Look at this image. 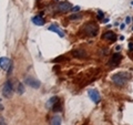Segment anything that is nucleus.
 Returning a JSON list of instances; mask_svg holds the SVG:
<instances>
[{
  "instance_id": "f257e3e1",
  "label": "nucleus",
  "mask_w": 133,
  "mask_h": 125,
  "mask_svg": "<svg viewBox=\"0 0 133 125\" xmlns=\"http://www.w3.org/2000/svg\"><path fill=\"white\" fill-rule=\"evenodd\" d=\"M129 79H130L129 72H118L111 77V81L116 86H124L129 81Z\"/></svg>"
},
{
  "instance_id": "f03ea898",
  "label": "nucleus",
  "mask_w": 133,
  "mask_h": 125,
  "mask_svg": "<svg viewBox=\"0 0 133 125\" xmlns=\"http://www.w3.org/2000/svg\"><path fill=\"white\" fill-rule=\"evenodd\" d=\"M83 32L88 37H95L99 33V27L94 22H88L83 26Z\"/></svg>"
},
{
  "instance_id": "7ed1b4c3",
  "label": "nucleus",
  "mask_w": 133,
  "mask_h": 125,
  "mask_svg": "<svg viewBox=\"0 0 133 125\" xmlns=\"http://www.w3.org/2000/svg\"><path fill=\"white\" fill-rule=\"evenodd\" d=\"M14 94V87H12L11 82L8 80L5 82V84L2 86V95L5 96L6 99H10Z\"/></svg>"
},
{
  "instance_id": "20e7f679",
  "label": "nucleus",
  "mask_w": 133,
  "mask_h": 125,
  "mask_svg": "<svg viewBox=\"0 0 133 125\" xmlns=\"http://www.w3.org/2000/svg\"><path fill=\"white\" fill-rule=\"evenodd\" d=\"M88 95H89V98H90L91 101H92L93 103H95V104H98L100 102V100H101V96H100L99 91L95 90V89H90L88 91Z\"/></svg>"
},
{
  "instance_id": "39448f33",
  "label": "nucleus",
  "mask_w": 133,
  "mask_h": 125,
  "mask_svg": "<svg viewBox=\"0 0 133 125\" xmlns=\"http://www.w3.org/2000/svg\"><path fill=\"white\" fill-rule=\"evenodd\" d=\"M121 59H122L121 53H119V52H114L113 54L111 55V58H110L109 65H111V66H115V65H118V64L120 63V61H121Z\"/></svg>"
},
{
  "instance_id": "423d86ee",
  "label": "nucleus",
  "mask_w": 133,
  "mask_h": 125,
  "mask_svg": "<svg viewBox=\"0 0 133 125\" xmlns=\"http://www.w3.org/2000/svg\"><path fill=\"white\" fill-rule=\"evenodd\" d=\"M26 83L29 86L33 87V89H38V87H40V81L37 80L35 78H31V77L26 78Z\"/></svg>"
},
{
  "instance_id": "0eeeda50",
  "label": "nucleus",
  "mask_w": 133,
  "mask_h": 125,
  "mask_svg": "<svg viewBox=\"0 0 133 125\" xmlns=\"http://www.w3.org/2000/svg\"><path fill=\"white\" fill-rule=\"evenodd\" d=\"M58 10L61 11V12H66L69 10L72 9V6L70 2H66V1H63V2H59V5H58Z\"/></svg>"
},
{
  "instance_id": "6e6552de",
  "label": "nucleus",
  "mask_w": 133,
  "mask_h": 125,
  "mask_svg": "<svg viewBox=\"0 0 133 125\" xmlns=\"http://www.w3.org/2000/svg\"><path fill=\"white\" fill-rule=\"evenodd\" d=\"M11 61L8 58H0V68L5 71H8L11 66Z\"/></svg>"
},
{
  "instance_id": "1a4fd4ad",
  "label": "nucleus",
  "mask_w": 133,
  "mask_h": 125,
  "mask_svg": "<svg viewBox=\"0 0 133 125\" xmlns=\"http://www.w3.org/2000/svg\"><path fill=\"white\" fill-rule=\"evenodd\" d=\"M102 39H104L107 41H111V42H114L116 40V34L113 31H107L105 33H103Z\"/></svg>"
},
{
  "instance_id": "9d476101",
  "label": "nucleus",
  "mask_w": 133,
  "mask_h": 125,
  "mask_svg": "<svg viewBox=\"0 0 133 125\" xmlns=\"http://www.w3.org/2000/svg\"><path fill=\"white\" fill-rule=\"evenodd\" d=\"M48 30H50V31H52V32L57 33V34L59 36L60 38H63V37H64V32L62 31L61 29L59 28V26H57V24H51L50 27H48Z\"/></svg>"
},
{
  "instance_id": "9b49d317",
  "label": "nucleus",
  "mask_w": 133,
  "mask_h": 125,
  "mask_svg": "<svg viewBox=\"0 0 133 125\" xmlns=\"http://www.w3.org/2000/svg\"><path fill=\"white\" fill-rule=\"evenodd\" d=\"M31 21H32V23H35L36 26H43V24L45 23V20L40 16L33 17V18L31 19Z\"/></svg>"
},
{
  "instance_id": "f8f14e48",
  "label": "nucleus",
  "mask_w": 133,
  "mask_h": 125,
  "mask_svg": "<svg viewBox=\"0 0 133 125\" xmlns=\"http://www.w3.org/2000/svg\"><path fill=\"white\" fill-rule=\"evenodd\" d=\"M73 55L76 58H79V59H83V58H87V52L84 50H76L73 52Z\"/></svg>"
},
{
  "instance_id": "ddd939ff",
  "label": "nucleus",
  "mask_w": 133,
  "mask_h": 125,
  "mask_svg": "<svg viewBox=\"0 0 133 125\" xmlns=\"http://www.w3.org/2000/svg\"><path fill=\"white\" fill-rule=\"evenodd\" d=\"M61 116L60 115H55L51 119V125H61Z\"/></svg>"
},
{
  "instance_id": "4468645a",
  "label": "nucleus",
  "mask_w": 133,
  "mask_h": 125,
  "mask_svg": "<svg viewBox=\"0 0 133 125\" xmlns=\"http://www.w3.org/2000/svg\"><path fill=\"white\" fill-rule=\"evenodd\" d=\"M58 101H59V98H58V96H52V98L47 102V107H48V109H49V107H52Z\"/></svg>"
},
{
  "instance_id": "2eb2a0df",
  "label": "nucleus",
  "mask_w": 133,
  "mask_h": 125,
  "mask_svg": "<svg viewBox=\"0 0 133 125\" xmlns=\"http://www.w3.org/2000/svg\"><path fill=\"white\" fill-rule=\"evenodd\" d=\"M17 92H18V94L24 93V86H23L22 83H18V89H17Z\"/></svg>"
},
{
  "instance_id": "dca6fc26",
  "label": "nucleus",
  "mask_w": 133,
  "mask_h": 125,
  "mask_svg": "<svg viewBox=\"0 0 133 125\" xmlns=\"http://www.w3.org/2000/svg\"><path fill=\"white\" fill-rule=\"evenodd\" d=\"M52 110L55 111V112H58V111H61V104L59 103V101H58L55 105L52 106Z\"/></svg>"
},
{
  "instance_id": "f3484780",
  "label": "nucleus",
  "mask_w": 133,
  "mask_h": 125,
  "mask_svg": "<svg viewBox=\"0 0 133 125\" xmlns=\"http://www.w3.org/2000/svg\"><path fill=\"white\" fill-rule=\"evenodd\" d=\"M82 17V15L81 13H74V15H72V16H70V20H79Z\"/></svg>"
},
{
  "instance_id": "a211bd4d",
  "label": "nucleus",
  "mask_w": 133,
  "mask_h": 125,
  "mask_svg": "<svg viewBox=\"0 0 133 125\" xmlns=\"http://www.w3.org/2000/svg\"><path fill=\"white\" fill-rule=\"evenodd\" d=\"M103 12L101 11V10H98V19H100V20H102V18H103Z\"/></svg>"
},
{
  "instance_id": "6ab92c4d",
  "label": "nucleus",
  "mask_w": 133,
  "mask_h": 125,
  "mask_svg": "<svg viewBox=\"0 0 133 125\" xmlns=\"http://www.w3.org/2000/svg\"><path fill=\"white\" fill-rule=\"evenodd\" d=\"M128 49H129V51H133V42H130V43H129Z\"/></svg>"
},
{
  "instance_id": "aec40b11",
  "label": "nucleus",
  "mask_w": 133,
  "mask_h": 125,
  "mask_svg": "<svg viewBox=\"0 0 133 125\" xmlns=\"http://www.w3.org/2000/svg\"><path fill=\"white\" fill-rule=\"evenodd\" d=\"M73 12H76V11H79V10H80V7H79V6H77V7H72V9H71Z\"/></svg>"
},
{
  "instance_id": "412c9836",
  "label": "nucleus",
  "mask_w": 133,
  "mask_h": 125,
  "mask_svg": "<svg viewBox=\"0 0 133 125\" xmlns=\"http://www.w3.org/2000/svg\"><path fill=\"white\" fill-rule=\"evenodd\" d=\"M0 125H7L6 124V121L3 120V119H1V117H0Z\"/></svg>"
},
{
  "instance_id": "4be33fe9",
  "label": "nucleus",
  "mask_w": 133,
  "mask_h": 125,
  "mask_svg": "<svg viewBox=\"0 0 133 125\" xmlns=\"http://www.w3.org/2000/svg\"><path fill=\"white\" fill-rule=\"evenodd\" d=\"M131 22V17H127V18H125V23H130Z\"/></svg>"
},
{
  "instance_id": "5701e85b",
  "label": "nucleus",
  "mask_w": 133,
  "mask_h": 125,
  "mask_svg": "<svg viewBox=\"0 0 133 125\" xmlns=\"http://www.w3.org/2000/svg\"><path fill=\"white\" fill-rule=\"evenodd\" d=\"M119 50H121V47H120V45H116V51H119Z\"/></svg>"
},
{
  "instance_id": "b1692460",
  "label": "nucleus",
  "mask_w": 133,
  "mask_h": 125,
  "mask_svg": "<svg viewBox=\"0 0 133 125\" xmlns=\"http://www.w3.org/2000/svg\"><path fill=\"white\" fill-rule=\"evenodd\" d=\"M0 110H3V106H2V104H1V102H0Z\"/></svg>"
},
{
  "instance_id": "393cba45",
  "label": "nucleus",
  "mask_w": 133,
  "mask_h": 125,
  "mask_svg": "<svg viewBox=\"0 0 133 125\" xmlns=\"http://www.w3.org/2000/svg\"><path fill=\"white\" fill-rule=\"evenodd\" d=\"M132 31H133V28H132Z\"/></svg>"
},
{
  "instance_id": "a878e982",
  "label": "nucleus",
  "mask_w": 133,
  "mask_h": 125,
  "mask_svg": "<svg viewBox=\"0 0 133 125\" xmlns=\"http://www.w3.org/2000/svg\"><path fill=\"white\" fill-rule=\"evenodd\" d=\"M57 1H58V0H57Z\"/></svg>"
}]
</instances>
